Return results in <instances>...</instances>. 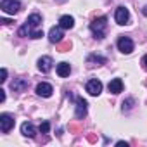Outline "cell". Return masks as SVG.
<instances>
[{"label":"cell","mask_w":147,"mask_h":147,"mask_svg":"<svg viewBox=\"0 0 147 147\" xmlns=\"http://www.w3.org/2000/svg\"><path fill=\"white\" fill-rule=\"evenodd\" d=\"M144 14H145V16H147V5H145V7H144Z\"/></svg>","instance_id":"603a6c76"},{"label":"cell","mask_w":147,"mask_h":147,"mask_svg":"<svg viewBox=\"0 0 147 147\" xmlns=\"http://www.w3.org/2000/svg\"><path fill=\"white\" fill-rule=\"evenodd\" d=\"M28 87H30V80L26 78H14V82L11 83V88L14 92H24Z\"/></svg>","instance_id":"9c48e42d"},{"label":"cell","mask_w":147,"mask_h":147,"mask_svg":"<svg viewBox=\"0 0 147 147\" xmlns=\"http://www.w3.org/2000/svg\"><path fill=\"white\" fill-rule=\"evenodd\" d=\"M0 82H2V83L7 82V69L5 67H2V78H0Z\"/></svg>","instance_id":"ffe728a7"},{"label":"cell","mask_w":147,"mask_h":147,"mask_svg":"<svg viewBox=\"0 0 147 147\" xmlns=\"http://www.w3.org/2000/svg\"><path fill=\"white\" fill-rule=\"evenodd\" d=\"M114 19H116V23H118L119 26L128 24V21H130V12H128V9H126V7H118L116 12H114Z\"/></svg>","instance_id":"8992f818"},{"label":"cell","mask_w":147,"mask_h":147,"mask_svg":"<svg viewBox=\"0 0 147 147\" xmlns=\"http://www.w3.org/2000/svg\"><path fill=\"white\" fill-rule=\"evenodd\" d=\"M21 133L24 135V137H30V138H33L35 135H36V128L33 126V123H23L21 125Z\"/></svg>","instance_id":"5bb4252c"},{"label":"cell","mask_w":147,"mask_h":147,"mask_svg":"<svg viewBox=\"0 0 147 147\" xmlns=\"http://www.w3.org/2000/svg\"><path fill=\"white\" fill-rule=\"evenodd\" d=\"M142 66L147 69V55H144V57H142Z\"/></svg>","instance_id":"7402d4cb"},{"label":"cell","mask_w":147,"mask_h":147,"mask_svg":"<svg viewBox=\"0 0 147 147\" xmlns=\"http://www.w3.org/2000/svg\"><path fill=\"white\" fill-rule=\"evenodd\" d=\"M87 92L90 94V95H100V92H102V83L99 82V80H88V83H87Z\"/></svg>","instance_id":"30bf717a"},{"label":"cell","mask_w":147,"mask_h":147,"mask_svg":"<svg viewBox=\"0 0 147 147\" xmlns=\"http://www.w3.org/2000/svg\"><path fill=\"white\" fill-rule=\"evenodd\" d=\"M42 36H43V31H42V30H33V31H31V35H30V38H33V40L42 38Z\"/></svg>","instance_id":"ac0fdd59"},{"label":"cell","mask_w":147,"mask_h":147,"mask_svg":"<svg viewBox=\"0 0 147 147\" xmlns=\"http://www.w3.org/2000/svg\"><path fill=\"white\" fill-rule=\"evenodd\" d=\"M12 128H14V118L7 113L0 114V130H2V133H9Z\"/></svg>","instance_id":"277c9868"},{"label":"cell","mask_w":147,"mask_h":147,"mask_svg":"<svg viewBox=\"0 0 147 147\" xmlns=\"http://www.w3.org/2000/svg\"><path fill=\"white\" fill-rule=\"evenodd\" d=\"M49 130H50V125H49V121H43V123L40 125V131H42V133H49Z\"/></svg>","instance_id":"d6986e66"},{"label":"cell","mask_w":147,"mask_h":147,"mask_svg":"<svg viewBox=\"0 0 147 147\" xmlns=\"http://www.w3.org/2000/svg\"><path fill=\"white\" fill-rule=\"evenodd\" d=\"M64 28H61V26H54V28H50V31H49V40L52 42V43H59L62 38H64V31H62Z\"/></svg>","instance_id":"ba28073f"},{"label":"cell","mask_w":147,"mask_h":147,"mask_svg":"<svg viewBox=\"0 0 147 147\" xmlns=\"http://www.w3.org/2000/svg\"><path fill=\"white\" fill-rule=\"evenodd\" d=\"M87 100L85 99H82V97H78L76 99V118H85L87 116Z\"/></svg>","instance_id":"4fadbf2b"},{"label":"cell","mask_w":147,"mask_h":147,"mask_svg":"<svg viewBox=\"0 0 147 147\" xmlns=\"http://www.w3.org/2000/svg\"><path fill=\"white\" fill-rule=\"evenodd\" d=\"M4 100H5V90L0 88V102H4Z\"/></svg>","instance_id":"44dd1931"},{"label":"cell","mask_w":147,"mask_h":147,"mask_svg":"<svg viewBox=\"0 0 147 147\" xmlns=\"http://www.w3.org/2000/svg\"><path fill=\"white\" fill-rule=\"evenodd\" d=\"M0 9H2V12H5V14L14 16V14L19 12L21 2L19 0H2V2H0Z\"/></svg>","instance_id":"3957f363"},{"label":"cell","mask_w":147,"mask_h":147,"mask_svg":"<svg viewBox=\"0 0 147 147\" xmlns=\"http://www.w3.org/2000/svg\"><path fill=\"white\" fill-rule=\"evenodd\" d=\"M35 90H36V95H40V97H45V99H49V97L52 95V92H54L52 85H50V83H45V82L38 83Z\"/></svg>","instance_id":"52a82bcc"},{"label":"cell","mask_w":147,"mask_h":147,"mask_svg":"<svg viewBox=\"0 0 147 147\" xmlns=\"http://www.w3.org/2000/svg\"><path fill=\"white\" fill-rule=\"evenodd\" d=\"M107 88H109V92L114 94V95L121 94V92H123V82H121V78H114V80H111L109 85H107Z\"/></svg>","instance_id":"7c38bea8"},{"label":"cell","mask_w":147,"mask_h":147,"mask_svg":"<svg viewBox=\"0 0 147 147\" xmlns=\"http://www.w3.org/2000/svg\"><path fill=\"white\" fill-rule=\"evenodd\" d=\"M52 64H54V61H52V57H49V55H43V57L38 59V69H40L42 73H49V71L52 69Z\"/></svg>","instance_id":"8fae6325"},{"label":"cell","mask_w":147,"mask_h":147,"mask_svg":"<svg viewBox=\"0 0 147 147\" xmlns=\"http://www.w3.org/2000/svg\"><path fill=\"white\" fill-rule=\"evenodd\" d=\"M118 50L121 54H131L133 52V42L128 36H119L118 38Z\"/></svg>","instance_id":"5b68a950"},{"label":"cell","mask_w":147,"mask_h":147,"mask_svg":"<svg viewBox=\"0 0 147 147\" xmlns=\"http://www.w3.org/2000/svg\"><path fill=\"white\" fill-rule=\"evenodd\" d=\"M40 24H42V16H40V14H31V16L26 19V23L19 28L18 35H19V36H30L31 31H33V30H38Z\"/></svg>","instance_id":"6da1fadb"},{"label":"cell","mask_w":147,"mask_h":147,"mask_svg":"<svg viewBox=\"0 0 147 147\" xmlns=\"http://www.w3.org/2000/svg\"><path fill=\"white\" fill-rule=\"evenodd\" d=\"M106 30H107V18L106 16H100V18H97L90 23V31L99 40H102L106 36Z\"/></svg>","instance_id":"7a4b0ae2"},{"label":"cell","mask_w":147,"mask_h":147,"mask_svg":"<svg viewBox=\"0 0 147 147\" xmlns=\"http://www.w3.org/2000/svg\"><path fill=\"white\" fill-rule=\"evenodd\" d=\"M59 26L61 28H64V30H71L73 26H75V18L73 16H61V19H59Z\"/></svg>","instance_id":"2e32d148"},{"label":"cell","mask_w":147,"mask_h":147,"mask_svg":"<svg viewBox=\"0 0 147 147\" xmlns=\"http://www.w3.org/2000/svg\"><path fill=\"white\" fill-rule=\"evenodd\" d=\"M104 62H106V59H104V57H100V55H97V54H92V55H88V57H87V64H88V67L100 66V64H104Z\"/></svg>","instance_id":"e0dca14e"},{"label":"cell","mask_w":147,"mask_h":147,"mask_svg":"<svg viewBox=\"0 0 147 147\" xmlns=\"http://www.w3.org/2000/svg\"><path fill=\"white\" fill-rule=\"evenodd\" d=\"M55 71H57V75L61 78H66V76H69V73H71V66H69V62H59Z\"/></svg>","instance_id":"9a60e30c"}]
</instances>
